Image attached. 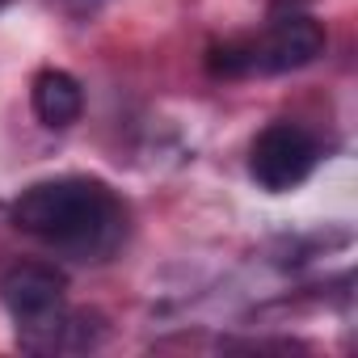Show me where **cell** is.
Returning <instances> with one entry per match:
<instances>
[{"label": "cell", "mask_w": 358, "mask_h": 358, "mask_svg": "<svg viewBox=\"0 0 358 358\" xmlns=\"http://www.w3.org/2000/svg\"><path fill=\"white\" fill-rule=\"evenodd\" d=\"M13 224L80 262L106 257L122 236V207L101 182L89 177H55L22 190L13 203Z\"/></svg>", "instance_id": "obj_1"}, {"label": "cell", "mask_w": 358, "mask_h": 358, "mask_svg": "<svg viewBox=\"0 0 358 358\" xmlns=\"http://www.w3.org/2000/svg\"><path fill=\"white\" fill-rule=\"evenodd\" d=\"M207 64H211L215 76H245V72L257 68V43H228V47H215Z\"/></svg>", "instance_id": "obj_6"}, {"label": "cell", "mask_w": 358, "mask_h": 358, "mask_svg": "<svg viewBox=\"0 0 358 358\" xmlns=\"http://www.w3.org/2000/svg\"><path fill=\"white\" fill-rule=\"evenodd\" d=\"M0 5H5V0H0Z\"/></svg>", "instance_id": "obj_7"}, {"label": "cell", "mask_w": 358, "mask_h": 358, "mask_svg": "<svg viewBox=\"0 0 358 358\" xmlns=\"http://www.w3.org/2000/svg\"><path fill=\"white\" fill-rule=\"evenodd\" d=\"M30 97H34V114H38V122L51 127V131L72 127V122L80 118V110H85V89H80V80H76L72 72H59V68L38 72Z\"/></svg>", "instance_id": "obj_5"}, {"label": "cell", "mask_w": 358, "mask_h": 358, "mask_svg": "<svg viewBox=\"0 0 358 358\" xmlns=\"http://www.w3.org/2000/svg\"><path fill=\"white\" fill-rule=\"evenodd\" d=\"M316 139L295 127V122H270L249 152V173L253 182L270 194H287L308 182V173L316 169Z\"/></svg>", "instance_id": "obj_3"}, {"label": "cell", "mask_w": 358, "mask_h": 358, "mask_svg": "<svg viewBox=\"0 0 358 358\" xmlns=\"http://www.w3.org/2000/svg\"><path fill=\"white\" fill-rule=\"evenodd\" d=\"M324 51V26L312 17H282L266 43H257V68L262 72H295L308 68L316 55Z\"/></svg>", "instance_id": "obj_4"}, {"label": "cell", "mask_w": 358, "mask_h": 358, "mask_svg": "<svg viewBox=\"0 0 358 358\" xmlns=\"http://www.w3.org/2000/svg\"><path fill=\"white\" fill-rule=\"evenodd\" d=\"M64 291H68V278H64L55 266L22 262V266L5 270V278H0V303L9 308V316H13L17 329L26 333L22 341L47 333V341H38V350L59 345V333L68 329Z\"/></svg>", "instance_id": "obj_2"}]
</instances>
